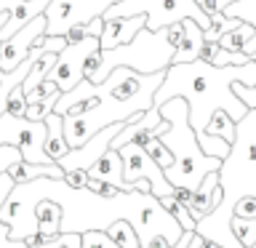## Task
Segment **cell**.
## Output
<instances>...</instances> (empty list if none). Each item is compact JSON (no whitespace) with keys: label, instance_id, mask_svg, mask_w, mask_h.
Instances as JSON below:
<instances>
[{"label":"cell","instance_id":"cell-43","mask_svg":"<svg viewBox=\"0 0 256 248\" xmlns=\"http://www.w3.org/2000/svg\"><path fill=\"white\" fill-rule=\"evenodd\" d=\"M51 240H54V238H51ZM22 243H24V248H32V246H46V243H48V238H46V235H40V232H32V235H27V238L22 240Z\"/></svg>","mask_w":256,"mask_h":248},{"label":"cell","instance_id":"cell-44","mask_svg":"<svg viewBox=\"0 0 256 248\" xmlns=\"http://www.w3.org/2000/svg\"><path fill=\"white\" fill-rule=\"evenodd\" d=\"M174 246H176V243H171V240H168L166 235H155L144 248H174Z\"/></svg>","mask_w":256,"mask_h":248},{"label":"cell","instance_id":"cell-7","mask_svg":"<svg viewBox=\"0 0 256 248\" xmlns=\"http://www.w3.org/2000/svg\"><path fill=\"white\" fill-rule=\"evenodd\" d=\"M46 120H27V118H14L6 115L0 118V147H16L22 152L24 163H38V166H51L54 160L46 155Z\"/></svg>","mask_w":256,"mask_h":248},{"label":"cell","instance_id":"cell-27","mask_svg":"<svg viewBox=\"0 0 256 248\" xmlns=\"http://www.w3.org/2000/svg\"><path fill=\"white\" fill-rule=\"evenodd\" d=\"M142 150L147 152V155H150L152 160H155V163H158L160 168H163V171H168V168L174 166V155H171V150H168L166 144L160 142V136H158V139L144 142V144H142Z\"/></svg>","mask_w":256,"mask_h":248},{"label":"cell","instance_id":"cell-29","mask_svg":"<svg viewBox=\"0 0 256 248\" xmlns=\"http://www.w3.org/2000/svg\"><path fill=\"white\" fill-rule=\"evenodd\" d=\"M59 96H62V94H54V96H48L46 102L30 104V107H27V115H24V118H27V120H38V123H40V120H46V118L54 112L56 102H59Z\"/></svg>","mask_w":256,"mask_h":248},{"label":"cell","instance_id":"cell-19","mask_svg":"<svg viewBox=\"0 0 256 248\" xmlns=\"http://www.w3.org/2000/svg\"><path fill=\"white\" fill-rule=\"evenodd\" d=\"M46 155L54 160V163H59V160L70 152V144H67V136H64V118L51 112V115L46 118Z\"/></svg>","mask_w":256,"mask_h":248},{"label":"cell","instance_id":"cell-2","mask_svg":"<svg viewBox=\"0 0 256 248\" xmlns=\"http://www.w3.org/2000/svg\"><path fill=\"white\" fill-rule=\"evenodd\" d=\"M235 83L256 86V62L238 64V67H214L200 59L190 64H171L166 70L163 86L155 94V107L171 99H184L195 134L206 131L216 110H224L235 123H240L248 115V107L232 91Z\"/></svg>","mask_w":256,"mask_h":248},{"label":"cell","instance_id":"cell-12","mask_svg":"<svg viewBox=\"0 0 256 248\" xmlns=\"http://www.w3.org/2000/svg\"><path fill=\"white\" fill-rule=\"evenodd\" d=\"M43 35H46V16H38V19H32L30 24H24L14 38H8L6 43H0V70L14 72L30 56L35 40L43 38Z\"/></svg>","mask_w":256,"mask_h":248},{"label":"cell","instance_id":"cell-47","mask_svg":"<svg viewBox=\"0 0 256 248\" xmlns=\"http://www.w3.org/2000/svg\"><path fill=\"white\" fill-rule=\"evenodd\" d=\"M208 3H211V0H198V6H200V8H203V6H208Z\"/></svg>","mask_w":256,"mask_h":248},{"label":"cell","instance_id":"cell-39","mask_svg":"<svg viewBox=\"0 0 256 248\" xmlns=\"http://www.w3.org/2000/svg\"><path fill=\"white\" fill-rule=\"evenodd\" d=\"M14 187H16V182L8 176V171L6 174H0V208H3V203L8 200V195L14 192Z\"/></svg>","mask_w":256,"mask_h":248},{"label":"cell","instance_id":"cell-37","mask_svg":"<svg viewBox=\"0 0 256 248\" xmlns=\"http://www.w3.org/2000/svg\"><path fill=\"white\" fill-rule=\"evenodd\" d=\"M22 160V152L16 147H0V174H6L14 163Z\"/></svg>","mask_w":256,"mask_h":248},{"label":"cell","instance_id":"cell-13","mask_svg":"<svg viewBox=\"0 0 256 248\" xmlns=\"http://www.w3.org/2000/svg\"><path fill=\"white\" fill-rule=\"evenodd\" d=\"M168 131V120H163L158 107H152L150 112H142V115H136L134 120H128L123 126V131H120L115 139H112L110 150H120L126 147V144H142L150 142V139H158V136H163Z\"/></svg>","mask_w":256,"mask_h":248},{"label":"cell","instance_id":"cell-17","mask_svg":"<svg viewBox=\"0 0 256 248\" xmlns=\"http://www.w3.org/2000/svg\"><path fill=\"white\" fill-rule=\"evenodd\" d=\"M182 24H184V35H182V43H179V48H176L171 64H190V62H195L200 56V46L206 43L203 27H200L195 19H184Z\"/></svg>","mask_w":256,"mask_h":248},{"label":"cell","instance_id":"cell-22","mask_svg":"<svg viewBox=\"0 0 256 248\" xmlns=\"http://www.w3.org/2000/svg\"><path fill=\"white\" fill-rule=\"evenodd\" d=\"M206 134L219 136V139L232 144V142H235V120H232L224 110H216L214 118L208 120V126H206Z\"/></svg>","mask_w":256,"mask_h":248},{"label":"cell","instance_id":"cell-11","mask_svg":"<svg viewBox=\"0 0 256 248\" xmlns=\"http://www.w3.org/2000/svg\"><path fill=\"white\" fill-rule=\"evenodd\" d=\"M123 126H126V123H115V126L102 128V131L96 134V136H91V139H88L83 147L70 150L56 166H59L62 171H88V168H91L96 160H99L104 152L110 150L112 139H115V136L123 131Z\"/></svg>","mask_w":256,"mask_h":248},{"label":"cell","instance_id":"cell-38","mask_svg":"<svg viewBox=\"0 0 256 248\" xmlns=\"http://www.w3.org/2000/svg\"><path fill=\"white\" fill-rule=\"evenodd\" d=\"M35 46L38 48H43L46 54H59V51H64V46H67V40L64 38H38L35 40Z\"/></svg>","mask_w":256,"mask_h":248},{"label":"cell","instance_id":"cell-14","mask_svg":"<svg viewBox=\"0 0 256 248\" xmlns=\"http://www.w3.org/2000/svg\"><path fill=\"white\" fill-rule=\"evenodd\" d=\"M144 27H147V16H115V19H104L99 43L104 51H110V48H118V46L128 43V40H134Z\"/></svg>","mask_w":256,"mask_h":248},{"label":"cell","instance_id":"cell-4","mask_svg":"<svg viewBox=\"0 0 256 248\" xmlns=\"http://www.w3.org/2000/svg\"><path fill=\"white\" fill-rule=\"evenodd\" d=\"M174 54H176V48L168 40V27L158 30V32L144 27L134 40H128L123 46L110 48V51L102 48V62H99V70L91 75V83L94 86L104 83L110 78V72L118 67H128V70L139 72V75L166 72L174 62Z\"/></svg>","mask_w":256,"mask_h":248},{"label":"cell","instance_id":"cell-18","mask_svg":"<svg viewBox=\"0 0 256 248\" xmlns=\"http://www.w3.org/2000/svg\"><path fill=\"white\" fill-rule=\"evenodd\" d=\"M62 219L64 211L56 200H38L35 203V222H38V232L46 235L48 240L62 235Z\"/></svg>","mask_w":256,"mask_h":248},{"label":"cell","instance_id":"cell-10","mask_svg":"<svg viewBox=\"0 0 256 248\" xmlns=\"http://www.w3.org/2000/svg\"><path fill=\"white\" fill-rule=\"evenodd\" d=\"M99 48H102L99 38H86L83 43L64 46V51L56 54V64H54V70L48 72L46 80H51V83L59 86L62 94L72 91V88H75L80 80H86V75H83L86 59H88L94 51H99Z\"/></svg>","mask_w":256,"mask_h":248},{"label":"cell","instance_id":"cell-34","mask_svg":"<svg viewBox=\"0 0 256 248\" xmlns=\"http://www.w3.org/2000/svg\"><path fill=\"white\" fill-rule=\"evenodd\" d=\"M232 91L240 102L246 104L248 110H256V86H243V83H235L232 86Z\"/></svg>","mask_w":256,"mask_h":248},{"label":"cell","instance_id":"cell-40","mask_svg":"<svg viewBox=\"0 0 256 248\" xmlns=\"http://www.w3.org/2000/svg\"><path fill=\"white\" fill-rule=\"evenodd\" d=\"M219 51H222V46H219V43H208V40H206V43L200 46V56H198V59H200V62H206V64H211V62H214V56L219 54Z\"/></svg>","mask_w":256,"mask_h":248},{"label":"cell","instance_id":"cell-49","mask_svg":"<svg viewBox=\"0 0 256 248\" xmlns=\"http://www.w3.org/2000/svg\"><path fill=\"white\" fill-rule=\"evenodd\" d=\"M254 248H256V246H254Z\"/></svg>","mask_w":256,"mask_h":248},{"label":"cell","instance_id":"cell-28","mask_svg":"<svg viewBox=\"0 0 256 248\" xmlns=\"http://www.w3.org/2000/svg\"><path fill=\"white\" fill-rule=\"evenodd\" d=\"M232 232H235V238L240 240L243 248H254L256 246V222L232 216Z\"/></svg>","mask_w":256,"mask_h":248},{"label":"cell","instance_id":"cell-9","mask_svg":"<svg viewBox=\"0 0 256 248\" xmlns=\"http://www.w3.org/2000/svg\"><path fill=\"white\" fill-rule=\"evenodd\" d=\"M118 152H120V158H123V179L128 184L150 182V190L158 200H163L174 192V184L166 179V171L139 147V144H126V147H120Z\"/></svg>","mask_w":256,"mask_h":248},{"label":"cell","instance_id":"cell-32","mask_svg":"<svg viewBox=\"0 0 256 248\" xmlns=\"http://www.w3.org/2000/svg\"><path fill=\"white\" fill-rule=\"evenodd\" d=\"M80 243H83V235L64 232V235H56L54 240H48L46 246H32V248H80Z\"/></svg>","mask_w":256,"mask_h":248},{"label":"cell","instance_id":"cell-33","mask_svg":"<svg viewBox=\"0 0 256 248\" xmlns=\"http://www.w3.org/2000/svg\"><path fill=\"white\" fill-rule=\"evenodd\" d=\"M232 216L256 222V198H240L238 203H235V211H232Z\"/></svg>","mask_w":256,"mask_h":248},{"label":"cell","instance_id":"cell-15","mask_svg":"<svg viewBox=\"0 0 256 248\" xmlns=\"http://www.w3.org/2000/svg\"><path fill=\"white\" fill-rule=\"evenodd\" d=\"M222 200H224V190L219 187V171H214L200 182V187L195 192H192V203L187 206V211L192 214L195 222H200L206 214L216 211V208L222 206Z\"/></svg>","mask_w":256,"mask_h":248},{"label":"cell","instance_id":"cell-1","mask_svg":"<svg viewBox=\"0 0 256 248\" xmlns=\"http://www.w3.org/2000/svg\"><path fill=\"white\" fill-rule=\"evenodd\" d=\"M163 78L166 72L139 75L128 67H118L99 86L80 80L72 91L62 94L54 112L64 118V136L70 150L83 147L102 128L128 123L142 112H150L155 107V94L163 86Z\"/></svg>","mask_w":256,"mask_h":248},{"label":"cell","instance_id":"cell-35","mask_svg":"<svg viewBox=\"0 0 256 248\" xmlns=\"http://www.w3.org/2000/svg\"><path fill=\"white\" fill-rule=\"evenodd\" d=\"M62 182L72 190H86L88 187V171H64Z\"/></svg>","mask_w":256,"mask_h":248},{"label":"cell","instance_id":"cell-3","mask_svg":"<svg viewBox=\"0 0 256 248\" xmlns=\"http://www.w3.org/2000/svg\"><path fill=\"white\" fill-rule=\"evenodd\" d=\"M160 115L168 120V131L160 136V142L171 150L174 166L166 171V179L174 187H187L195 192L200 187V182L208 174L219 171L224 160L219 158H208L198 144V134L190 126V107L184 99H171L166 104H160Z\"/></svg>","mask_w":256,"mask_h":248},{"label":"cell","instance_id":"cell-6","mask_svg":"<svg viewBox=\"0 0 256 248\" xmlns=\"http://www.w3.org/2000/svg\"><path fill=\"white\" fill-rule=\"evenodd\" d=\"M115 16H147V30L158 32L184 19H195L203 30L211 27V16L198 6V0H118L104 14V19Z\"/></svg>","mask_w":256,"mask_h":248},{"label":"cell","instance_id":"cell-48","mask_svg":"<svg viewBox=\"0 0 256 248\" xmlns=\"http://www.w3.org/2000/svg\"><path fill=\"white\" fill-rule=\"evenodd\" d=\"M251 59H254V62H256V54H251Z\"/></svg>","mask_w":256,"mask_h":248},{"label":"cell","instance_id":"cell-42","mask_svg":"<svg viewBox=\"0 0 256 248\" xmlns=\"http://www.w3.org/2000/svg\"><path fill=\"white\" fill-rule=\"evenodd\" d=\"M171 198L176 200V203H182V206H190V203H192V190H187V187H174Z\"/></svg>","mask_w":256,"mask_h":248},{"label":"cell","instance_id":"cell-26","mask_svg":"<svg viewBox=\"0 0 256 248\" xmlns=\"http://www.w3.org/2000/svg\"><path fill=\"white\" fill-rule=\"evenodd\" d=\"M160 206H163V208H166V211H168V214H171V216H174V219H176V222H179V227H182L184 232H195V227H198V222H195V219H192V214L187 211V206H182V203H176V200H174L171 195H168V198H163V200H160Z\"/></svg>","mask_w":256,"mask_h":248},{"label":"cell","instance_id":"cell-41","mask_svg":"<svg viewBox=\"0 0 256 248\" xmlns=\"http://www.w3.org/2000/svg\"><path fill=\"white\" fill-rule=\"evenodd\" d=\"M0 248H24V243H16V240L8 238V224L0 222Z\"/></svg>","mask_w":256,"mask_h":248},{"label":"cell","instance_id":"cell-46","mask_svg":"<svg viewBox=\"0 0 256 248\" xmlns=\"http://www.w3.org/2000/svg\"><path fill=\"white\" fill-rule=\"evenodd\" d=\"M6 22H8V11H3V14H0V30L6 27Z\"/></svg>","mask_w":256,"mask_h":248},{"label":"cell","instance_id":"cell-8","mask_svg":"<svg viewBox=\"0 0 256 248\" xmlns=\"http://www.w3.org/2000/svg\"><path fill=\"white\" fill-rule=\"evenodd\" d=\"M118 0H51L43 11L46 16V38H64L78 24L104 19V14Z\"/></svg>","mask_w":256,"mask_h":248},{"label":"cell","instance_id":"cell-31","mask_svg":"<svg viewBox=\"0 0 256 248\" xmlns=\"http://www.w3.org/2000/svg\"><path fill=\"white\" fill-rule=\"evenodd\" d=\"M27 96H24V88L22 86H16L14 88V94L8 96V107H6V112L8 115H14V118H24L27 115Z\"/></svg>","mask_w":256,"mask_h":248},{"label":"cell","instance_id":"cell-21","mask_svg":"<svg viewBox=\"0 0 256 248\" xmlns=\"http://www.w3.org/2000/svg\"><path fill=\"white\" fill-rule=\"evenodd\" d=\"M256 35V27L254 24H248V22H240L235 30H230L227 35H222L219 40V46L224 48V51H235V54H243V46L248 43Z\"/></svg>","mask_w":256,"mask_h":248},{"label":"cell","instance_id":"cell-23","mask_svg":"<svg viewBox=\"0 0 256 248\" xmlns=\"http://www.w3.org/2000/svg\"><path fill=\"white\" fill-rule=\"evenodd\" d=\"M240 24V19H232V16L227 14H214L211 16V27L203 30V38L208 40V43H219L222 35H227L230 30H235Z\"/></svg>","mask_w":256,"mask_h":248},{"label":"cell","instance_id":"cell-45","mask_svg":"<svg viewBox=\"0 0 256 248\" xmlns=\"http://www.w3.org/2000/svg\"><path fill=\"white\" fill-rule=\"evenodd\" d=\"M192 238H195V232H184V235H182V240H179V243H176L174 248H190Z\"/></svg>","mask_w":256,"mask_h":248},{"label":"cell","instance_id":"cell-5","mask_svg":"<svg viewBox=\"0 0 256 248\" xmlns=\"http://www.w3.org/2000/svg\"><path fill=\"white\" fill-rule=\"evenodd\" d=\"M219 187L224 190V203L256 198V110H248L235 123V142L219 168Z\"/></svg>","mask_w":256,"mask_h":248},{"label":"cell","instance_id":"cell-25","mask_svg":"<svg viewBox=\"0 0 256 248\" xmlns=\"http://www.w3.org/2000/svg\"><path fill=\"white\" fill-rule=\"evenodd\" d=\"M198 144H200V150H203L208 158H219V160H227L230 150H232L230 142L219 139V136H211V134H206V131L198 134Z\"/></svg>","mask_w":256,"mask_h":248},{"label":"cell","instance_id":"cell-24","mask_svg":"<svg viewBox=\"0 0 256 248\" xmlns=\"http://www.w3.org/2000/svg\"><path fill=\"white\" fill-rule=\"evenodd\" d=\"M107 235L115 240L120 248H142L139 235H136V230H134L128 222H115V224H110Z\"/></svg>","mask_w":256,"mask_h":248},{"label":"cell","instance_id":"cell-20","mask_svg":"<svg viewBox=\"0 0 256 248\" xmlns=\"http://www.w3.org/2000/svg\"><path fill=\"white\" fill-rule=\"evenodd\" d=\"M8 176H11L16 184H27V182H35V179H46V176H51V179H62L64 171L56 163L38 166V163H24V160H19V163H14L11 168H8Z\"/></svg>","mask_w":256,"mask_h":248},{"label":"cell","instance_id":"cell-36","mask_svg":"<svg viewBox=\"0 0 256 248\" xmlns=\"http://www.w3.org/2000/svg\"><path fill=\"white\" fill-rule=\"evenodd\" d=\"M86 190L96 192L99 198H118L120 195L118 187H112V184H107V182H99V179H88V187Z\"/></svg>","mask_w":256,"mask_h":248},{"label":"cell","instance_id":"cell-30","mask_svg":"<svg viewBox=\"0 0 256 248\" xmlns=\"http://www.w3.org/2000/svg\"><path fill=\"white\" fill-rule=\"evenodd\" d=\"M80 248H120V246L107 235V232L91 230V232H83V243H80Z\"/></svg>","mask_w":256,"mask_h":248},{"label":"cell","instance_id":"cell-16","mask_svg":"<svg viewBox=\"0 0 256 248\" xmlns=\"http://www.w3.org/2000/svg\"><path fill=\"white\" fill-rule=\"evenodd\" d=\"M88 179H99L107 182L112 187H118L120 192H134V184H128L123 179V158L118 150H107L96 163L88 168Z\"/></svg>","mask_w":256,"mask_h":248}]
</instances>
